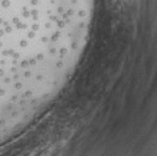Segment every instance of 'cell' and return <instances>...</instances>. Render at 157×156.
I'll return each instance as SVG.
<instances>
[{"mask_svg":"<svg viewBox=\"0 0 157 156\" xmlns=\"http://www.w3.org/2000/svg\"><path fill=\"white\" fill-rule=\"evenodd\" d=\"M113 6L124 15H132L140 8V0H111Z\"/></svg>","mask_w":157,"mask_h":156,"instance_id":"6da1fadb","label":"cell"}]
</instances>
